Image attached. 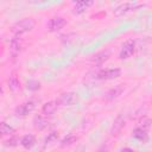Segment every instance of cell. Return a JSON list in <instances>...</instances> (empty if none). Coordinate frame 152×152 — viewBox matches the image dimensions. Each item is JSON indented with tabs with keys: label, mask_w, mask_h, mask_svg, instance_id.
I'll return each mask as SVG.
<instances>
[{
	"label": "cell",
	"mask_w": 152,
	"mask_h": 152,
	"mask_svg": "<svg viewBox=\"0 0 152 152\" xmlns=\"http://www.w3.org/2000/svg\"><path fill=\"white\" fill-rule=\"evenodd\" d=\"M36 25V21L33 18H24L19 21H17L13 26H12V32L15 34V37L23 34V33H26L28 31H31Z\"/></svg>",
	"instance_id": "obj_1"
},
{
	"label": "cell",
	"mask_w": 152,
	"mask_h": 152,
	"mask_svg": "<svg viewBox=\"0 0 152 152\" xmlns=\"http://www.w3.org/2000/svg\"><path fill=\"white\" fill-rule=\"evenodd\" d=\"M77 101H78V95H77L76 93L68 91V93H63V94L58 97L57 103H58L59 106L68 107V106H72V104H75Z\"/></svg>",
	"instance_id": "obj_2"
},
{
	"label": "cell",
	"mask_w": 152,
	"mask_h": 152,
	"mask_svg": "<svg viewBox=\"0 0 152 152\" xmlns=\"http://www.w3.org/2000/svg\"><path fill=\"white\" fill-rule=\"evenodd\" d=\"M121 75V70L119 68H112V69H104V70H100L95 78L97 80H114L118 78Z\"/></svg>",
	"instance_id": "obj_3"
},
{
	"label": "cell",
	"mask_w": 152,
	"mask_h": 152,
	"mask_svg": "<svg viewBox=\"0 0 152 152\" xmlns=\"http://www.w3.org/2000/svg\"><path fill=\"white\" fill-rule=\"evenodd\" d=\"M134 51H135V43H134V40L129 39V40L124 43V45L120 50L119 57H120V59H127V58L132 57Z\"/></svg>",
	"instance_id": "obj_4"
},
{
	"label": "cell",
	"mask_w": 152,
	"mask_h": 152,
	"mask_svg": "<svg viewBox=\"0 0 152 152\" xmlns=\"http://www.w3.org/2000/svg\"><path fill=\"white\" fill-rule=\"evenodd\" d=\"M138 6H139V5H138L137 2H124V4L119 5V6L114 10L113 14H114L115 17H121V15L127 14L128 12H131V11L135 10Z\"/></svg>",
	"instance_id": "obj_5"
},
{
	"label": "cell",
	"mask_w": 152,
	"mask_h": 152,
	"mask_svg": "<svg viewBox=\"0 0 152 152\" xmlns=\"http://www.w3.org/2000/svg\"><path fill=\"white\" fill-rule=\"evenodd\" d=\"M36 108V102L34 101H26L21 104H19L17 108H15V114L19 115V116H25L27 114H30L33 109Z\"/></svg>",
	"instance_id": "obj_6"
},
{
	"label": "cell",
	"mask_w": 152,
	"mask_h": 152,
	"mask_svg": "<svg viewBox=\"0 0 152 152\" xmlns=\"http://www.w3.org/2000/svg\"><path fill=\"white\" fill-rule=\"evenodd\" d=\"M65 24H66V20L64 18H62V17H53L48 23V30L51 31V32H56V31H59L61 28H63Z\"/></svg>",
	"instance_id": "obj_7"
},
{
	"label": "cell",
	"mask_w": 152,
	"mask_h": 152,
	"mask_svg": "<svg viewBox=\"0 0 152 152\" xmlns=\"http://www.w3.org/2000/svg\"><path fill=\"white\" fill-rule=\"evenodd\" d=\"M124 90H125L124 84H118V86H115L114 88L109 89V90L106 93L104 97H106L107 100H114V99L119 97V96H120V95L124 93Z\"/></svg>",
	"instance_id": "obj_8"
},
{
	"label": "cell",
	"mask_w": 152,
	"mask_h": 152,
	"mask_svg": "<svg viewBox=\"0 0 152 152\" xmlns=\"http://www.w3.org/2000/svg\"><path fill=\"white\" fill-rule=\"evenodd\" d=\"M57 106H58L57 101H49V102H46V103L43 104L42 113L44 115H52L57 110Z\"/></svg>",
	"instance_id": "obj_9"
},
{
	"label": "cell",
	"mask_w": 152,
	"mask_h": 152,
	"mask_svg": "<svg viewBox=\"0 0 152 152\" xmlns=\"http://www.w3.org/2000/svg\"><path fill=\"white\" fill-rule=\"evenodd\" d=\"M20 145L24 148H26V150L32 148L36 145V138H34V135L33 134H26V135H24L21 138V140H20Z\"/></svg>",
	"instance_id": "obj_10"
},
{
	"label": "cell",
	"mask_w": 152,
	"mask_h": 152,
	"mask_svg": "<svg viewBox=\"0 0 152 152\" xmlns=\"http://www.w3.org/2000/svg\"><path fill=\"white\" fill-rule=\"evenodd\" d=\"M124 126H125V119H124L122 115H119V116L114 120V122H113V125H112L110 133H112L113 135L118 134V133L121 131V128H122Z\"/></svg>",
	"instance_id": "obj_11"
},
{
	"label": "cell",
	"mask_w": 152,
	"mask_h": 152,
	"mask_svg": "<svg viewBox=\"0 0 152 152\" xmlns=\"http://www.w3.org/2000/svg\"><path fill=\"white\" fill-rule=\"evenodd\" d=\"M93 4H94V1H91V0H88V1H77V2L75 4V6H74V13H76V14L83 13V12H86V10H87L89 6H91Z\"/></svg>",
	"instance_id": "obj_12"
},
{
	"label": "cell",
	"mask_w": 152,
	"mask_h": 152,
	"mask_svg": "<svg viewBox=\"0 0 152 152\" xmlns=\"http://www.w3.org/2000/svg\"><path fill=\"white\" fill-rule=\"evenodd\" d=\"M20 48H21V44H20L19 38H18V37L13 38V39L11 40V43H10V51H11V55H12L13 57H15V56L19 53Z\"/></svg>",
	"instance_id": "obj_13"
},
{
	"label": "cell",
	"mask_w": 152,
	"mask_h": 152,
	"mask_svg": "<svg viewBox=\"0 0 152 152\" xmlns=\"http://www.w3.org/2000/svg\"><path fill=\"white\" fill-rule=\"evenodd\" d=\"M7 83H8V88H10L12 91H17V90L19 89V87H20L19 78H18V76H17L15 74H12V75L8 77Z\"/></svg>",
	"instance_id": "obj_14"
},
{
	"label": "cell",
	"mask_w": 152,
	"mask_h": 152,
	"mask_svg": "<svg viewBox=\"0 0 152 152\" xmlns=\"http://www.w3.org/2000/svg\"><path fill=\"white\" fill-rule=\"evenodd\" d=\"M77 139H78L77 135H75V134H69V135H66L65 138H63V139L61 140V146H62V147L70 146V145H72L74 142H76Z\"/></svg>",
	"instance_id": "obj_15"
},
{
	"label": "cell",
	"mask_w": 152,
	"mask_h": 152,
	"mask_svg": "<svg viewBox=\"0 0 152 152\" xmlns=\"http://www.w3.org/2000/svg\"><path fill=\"white\" fill-rule=\"evenodd\" d=\"M33 125H34V127L38 128V129H44L45 127H48V121H46L44 118L37 115V116H34V119H33Z\"/></svg>",
	"instance_id": "obj_16"
},
{
	"label": "cell",
	"mask_w": 152,
	"mask_h": 152,
	"mask_svg": "<svg viewBox=\"0 0 152 152\" xmlns=\"http://www.w3.org/2000/svg\"><path fill=\"white\" fill-rule=\"evenodd\" d=\"M133 137L138 140H145L147 138V133L145 129L140 128V127H137L134 131H133Z\"/></svg>",
	"instance_id": "obj_17"
},
{
	"label": "cell",
	"mask_w": 152,
	"mask_h": 152,
	"mask_svg": "<svg viewBox=\"0 0 152 152\" xmlns=\"http://www.w3.org/2000/svg\"><path fill=\"white\" fill-rule=\"evenodd\" d=\"M108 56H109V53H108L107 51L100 52V53H97V55L94 56V62H95L96 64H102L104 61L108 59Z\"/></svg>",
	"instance_id": "obj_18"
},
{
	"label": "cell",
	"mask_w": 152,
	"mask_h": 152,
	"mask_svg": "<svg viewBox=\"0 0 152 152\" xmlns=\"http://www.w3.org/2000/svg\"><path fill=\"white\" fill-rule=\"evenodd\" d=\"M0 132H1L2 135H7V134L13 133L14 132V128L11 127L10 125H7L6 122H1V125H0Z\"/></svg>",
	"instance_id": "obj_19"
},
{
	"label": "cell",
	"mask_w": 152,
	"mask_h": 152,
	"mask_svg": "<svg viewBox=\"0 0 152 152\" xmlns=\"http://www.w3.org/2000/svg\"><path fill=\"white\" fill-rule=\"evenodd\" d=\"M26 87L30 90H38L40 88V83L38 81H36V80H31V81L27 82V86Z\"/></svg>",
	"instance_id": "obj_20"
},
{
	"label": "cell",
	"mask_w": 152,
	"mask_h": 152,
	"mask_svg": "<svg viewBox=\"0 0 152 152\" xmlns=\"http://www.w3.org/2000/svg\"><path fill=\"white\" fill-rule=\"evenodd\" d=\"M57 138H58V133H57V132H51V133H49V134H48V137L45 138V145L53 142Z\"/></svg>",
	"instance_id": "obj_21"
},
{
	"label": "cell",
	"mask_w": 152,
	"mask_h": 152,
	"mask_svg": "<svg viewBox=\"0 0 152 152\" xmlns=\"http://www.w3.org/2000/svg\"><path fill=\"white\" fill-rule=\"evenodd\" d=\"M150 126H151V120H150V119H147V118H144V119L140 121V125H139L138 127H140V128H142V129L147 131V129L150 128Z\"/></svg>",
	"instance_id": "obj_22"
},
{
	"label": "cell",
	"mask_w": 152,
	"mask_h": 152,
	"mask_svg": "<svg viewBox=\"0 0 152 152\" xmlns=\"http://www.w3.org/2000/svg\"><path fill=\"white\" fill-rule=\"evenodd\" d=\"M18 142H19V139L17 137H12V138H10L8 140L5 141V145L6 146H15Z\"/></svg>",
	"instance_id": "obj_23"
},
{
	"label": "cell",
	"mask_w": 152,
	"mask_h": 152,
	"mask_svg": "<svg viewBox=\"0 0 152 152\" xmlns=\"http://www.w3.org/2000/svg\"><path fill=\"white\" fill-rule=\"evenodd\" d=\"M120 152H137V151L133 148H129V147H124V148H121Z\"/></svg>",
	"instance_id": "obj_24"
},
{
	"label": "cell",
	"mask_w": 152,
	"mask_h": 152,
	"mask_svg": "<svg viewBox=\"0 0 152 152\" xmlns=\"http://www.w3.org/2000/svg\"><path fill=\"white\" fill-rule=\"evenodd\" d=\"M76 152H84V148H83V147H81V148H78Z\"/></svg>",
	"instance_id": "obj_25"
}]
</instances>
